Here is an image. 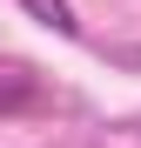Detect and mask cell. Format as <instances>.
Returning <instances> with one entry per match:
<instances>
[{
    "instance_id": "obj_1",
    "label": "cell",
    "mask_w": 141,
    "mask_h": 148,
    "mask_svg": "<svg viewBox=\"0 0 141 148\" xmlns=\"http://www.w3.org/2000/svg\"><path fill=\"white\" fill-rule=\"evenodd\" d=\"M47 101V81L27 67V61H0V121H14V114H34Z\"/></svg>"
},
{
    "instance_id": "obj_2",
    "label": "cell",
    "mask_w": 141,
    "mask_h": 148,
    "mask_svg": "<svg viewBox=\"0 0 141 148\" xmlns=\"http://www.w3.org/2000/svg\"><path fill=\"white\" fill-rule=\"evenodd\" d=\"M20 7H27V14L40 20V27H54V34H67V40L81 34V20H74V7H67V0H20Z\"/></svg>"
}]
</instances>
